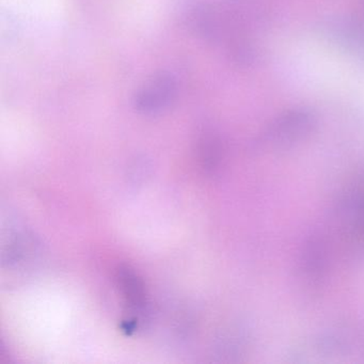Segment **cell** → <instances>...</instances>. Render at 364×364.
Here are the masks:
<instances>
[{
    "mask_svg": "<svg viewBox=\"0 0 364 364\" xmlns=\"http://www.w3.org/2000/svg\"><path fill=\"white\" fill-rule=\"evenodd\" d=\"M336 228L355 253L364 257V174L341 195L336 208Z\"/></svg>",
    "mask_w": 364,
    "mask_h": 364,
    "instance_id": "6da1fadb",
    "label": "cell"
},
{
    "mask_svg": "<svg viewBox=\"0 0 364 364\" xmlns=\"http://www.w3.org/2000/svg\"><path fill=\"white\" fill-rule=\"evenodd\" d=\"M316 127V118L310 110H287L274 119L263 136L265 146L276 152L291 150L306 139Z\"/></svg>",
    "mask_w": 364,
    "mask_h": 364,
    "instance_id": "7a4b0ae2",
    "label": "cell"
},
{
    "mask_svg": "<svg viewBox=\"0 0 364 364\" xmlns=\"http://www.w3.org/2000/svg\"><path fill=\"white\" fill-rule=\"evenodd\" d=\"M176 80L168 73H157L144 85L135 97V107L146 114H159L167 109L176 97Z\"/></svg>",
    "mask_w": 364,
    "mask_h": 364,
    "instance_id": "3957f363",
    "label": "cell"
},
{
    "mask_svg": "<svg viewBox=\"0 0 364 364\" xmlns=\"http://www.w3.org/2000/svg\"><path fill=\"white\" fill-rule=\"evenodd\" d=\"M327 244L321 236L313 235L306 240L300 257V274L304 282L312 289L323 284L327 272Z\"/></svg>",
    "mask_w": 364,
    "mask_h": 364,
    "instance_id": "277c9868",
    "label": "cell"
},
{
    "mask_svg": "<svg viewBox=\"0 0 364 364\" xmlns=\"http://www.w3.org/2000/svg\"><path fill=\"white\" fill-rule=\"evenodd\" d=\"M348 341L336 336H318L304 342L294 355L302 362H340L338 357L353 355Z\"/></svg>",
    "mask_w": 364,
    "mask_h": 364,
    "instance_id": "5b68a950",
    "label": "cell"
},
{
    "mask_svg": "<svg viewBox=\"0 0 364 364\" xmlns=\"http://www.w3.org/2000/svg\"><path fill=\"white\" fill-rule=\"evenodd\" d=\"M117 281L123 298L133 313H144L148 306L146 287L142 279L132 268L121 267Z\"/></svg>",
    "mask_w": 364,
    "mask_h": 364,
    "instance_id": "8992f818",
    "label": "cell"
}]
</instances>
